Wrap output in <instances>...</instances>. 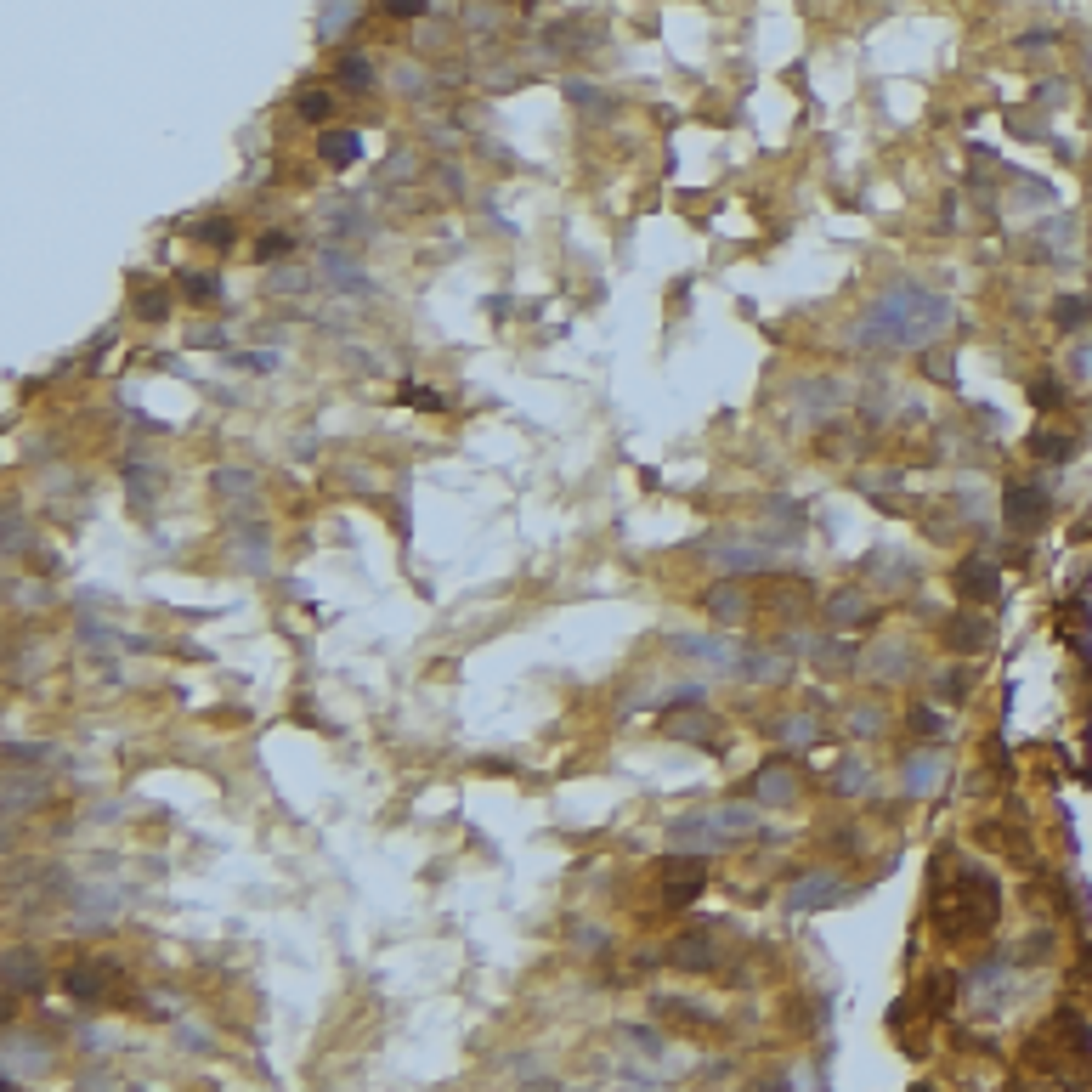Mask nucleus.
Listing matches in <instances>:
<instances>
[{"label":"nucleus","instance_id":"29","mask_svg":"<svg viewBox=\"0 0 1092 1092\" xmlns=\"http://www.w3.org/2000/svg\"><path fill=\"white\" fill-rule=\"evenodd\" d=\"M340 86H374V63L346 57V63H340Z\"/></svg>","mask_w":1092,"mask_h":1092},{"label":"nucleus","instance_id":"23","mask_svg":"<svg viewBox=\"0 0 1092 1092\" xmlns=\"http://www.w3.org/2000/svg\"><path fill=\"white\" fill-rule=\"evenodd\" d=\"M713 821L724 826V838H742V832H753V810H747V804H724Z\"/></svg>","mask_w":1092,"mask_h":1092},{"label":"nucleus","instance_id":"15","mask_svg":"<svg viewBox=\"0 0 1092 1092\" xmlns=\"http://www.w3.org/2000/svg\"><path fill=\"white\" fill-rule=\"evenodd\" d=\"M357 153H362V142H357L351 131H329V136H323V159H329L334 170H346V165H357Z\"/></svg>","mask_w":1092,"mask_h":1092},{"label":"nucleus","instance_id":"24","mask_svg":"<svg viewBox=\"0 0 1092 1092\" xmlns=\"http://www.w3.org/2000/svg\"><path fill=\"white\" fill-rule=\"evenodd\" d=\"M136 318L165 323V318H170V295H165V289H142V295H136Z\"/></svg>","mask_w":1092,"mask_h":1092},{"label":"nucleus","instance_id":"21","mask_svg":"<svg viewBox=\"0 0 1092 1092\" xmlns=\"http://www.w3.org/2000/svg\"><path fill=\"white\" fill-rule=\"evenodd\" d=\"M826 617H832V622H854V617H866V594L844 589L838 601H826Z\"/></svg>","mask_w":1092,"mask_h":1092},{"label":"nucleus","instance_id":"16","mask_svg":"<svg viewBox=\"0 0 1092 1092\" xmlns=\"http://www.w3.org/2000/svg\"><path fill=\"white\" fill-rule=\"evenodd\" d=\"M742 673L753 685H764V680H787V657H775V652H753L747 662H742Z\"/></svg>","mask_w":1092,"mask_h":1092},{"label":"nucleus","instance_id":"6","mask_svg":"<svg viewBox=\"0 0 1092 1092\" xmlns=\"http://www.w3.org/2000/svg\"><path fill=\"white\" fill-rule=\"evenodd\" d=\"M951 583H956V594H968V601H996V594H1002V571H996L991 561L968 555V561L951 571Z\"/></svg>","mask_w":1092,"mask_h":1092},{"label":"nucleus","instance_id":"3","mask_svg":"<svg viewBox=\"0 0 1092 1092\" xmlns=\"http://www.w3.org/2000/svg\"><path fill=\"white\" fill-rule=\"evenodd\" d=\"M702 883H708V866L696 861V854H685V861H668L662 866V905H691L696 895H702Z\"/></svg>","mask_w":1092,"mask_h":1092},{"label":"nucleus","instance_id":"33","mask_svg":"<svg viewBox=\"0 0 1092 1092\" xmlns=\"http://www.w3.org/2000/svg\"><path fill=\"white\" fill-rule=\"evenodd\" d=\"M379 6L391 12V17H420V12H425V0H379Z\"/></svg>","mask_w":1092,"mask_h":1092},{"label":"nucleus","instance_id":"8","mask_svg":"<svg viewBox=\"0 0 1092 1092\" xmlns=\"http://www.w3.org/2000/svg\"><path fill=\"white\" fill-rule=\"evenodd\" d=\"M40 985H46L40 956H35V951H12V956H6V991H12V996H35Z\"/></svg>","mask_w":1092,"mask_h":1092},{"label":"nucleus","instance_id":"1","mask_svg":"<svg viewBox=\"0 0 1092 1092\" xmlns=\"http://www.w3.org/2000/svg\"><path fill=\"white\" fill-rule=\"evenodd\" d=\"M951 323V300L917 289V283H900L889 289L866 318H861V346L872 351H923L928 340H940Z\"/></svg>","mask_w":1092,"mask_h":1092},{"label":"nucleus","instance_id":"19","mask_svg":"<svg viewBox=\"0 0 1092 1092\" xmlns=\"http://www.w3.org/2000/svg\"><path fill=\"white\" fill-rule=\"evenodd\" d=\"M1030 448H1036V459H1053V464H1058V459H1070V453H1076V436H1053V430H1036V441H1030Z\"/></svg>","mask_w":1092,"mask_h":1092},{"label":"nucleus","instance_id":"35","mask_svg":"<svg viewBox=\"0 0 1092 1092\" xmlns=\"http://www.w3.org/2000/svg\"><path fill=\"white\" fill-rule=\"evenodd\" d=\"M1030 397H1036V408H1053V402H1058L1064 391H1058V385H1036V391H1030Z\"/></svg>","mask_w":1092,"mask_h":1092},{"label":"nucleus","instance_id":"31","mask_svg":"<svg viewBox=\"0 0 1092 1092\" xmlns=\"http://www.w3.org/2000/svg\"><path fill=\"white\" fill-rule=\"evenodd\" d=\"M402 402H408V408H425V413H441V408H448L436 391H425V385H408V391H402Z\"/></svg>","mask_w":1092,"mask_h":1092},{"label":"nucleus","instance_id":"10","mask_svg":"<svg viewBox=\"0 0 1092 1092\" xmlns=\"http://www.w3.org/2000/svg\"><path fill=\"white\" fill-rule=\"evenodd\" d=\"M708 612H713L719 622H742V617L753 612V601H747V589H736V583H719V589L708 594Z\"/></svg>","mask_w":1092,"mask_h":1092},{"label":"nucleus","instance_id":"34","mask_svg":"<svg viewBox=\"0 0 1092 1092\" xmlns=\"http://www.w3.org/2000/svg\"><path fill=\"white\" fill-rule=\"evenodd\" d=\"M912 731H917V736H940V719L923 708V713H912Z\"/></svg>","mask_w":1092,"mask_h":1092},{"label":"nucleus","instance_id":"12","mask_svg":"<svg viewBox=\"0 0 1092 1092\" xmlns=\"http://www.w3.org/2000/svg\"><path fill=\"white\" fill-rule=\"evenodd\" d=\"M323 272H329V283H334V289H346V295H374V283L362 278V272L346 261V255H323Z\"/></svg>","mask_w":1092,"mask_h":1092},{"label":"nucleus","instance_id":"26","mask_svg":"<svg viewBox=\"0 0 1092 1092\" xmlns=\"http://www.w3.org/2000/svg\"><path fill=\"white\" fill-rule=\"evenodd\" d=\"M951 996H956V974H934V979H928V1007H934V1013H945Z\"/></svg>","mask_w":1092,"mask_h":1092},{"label":"nucleus","instance_id":"7","mask_svg":"<svg viewBox=\"0 0 1092 1092\" xmlns=\"http://www.w3.org/2000/svg\"><path fill=\"white\" fill-rule=\"evenodd\" d=\"M108 974H114V962H80V968L63 974V991L74 1002H96L102 991H108Z\"/></svg>","mask_w":1092,"mask_h":1092},{"label":"nucleus","instance_id":"28","mask_svg":"<svg viewBox=\"0 0 1092 1092\" xmlns=\"http://www.w3.org/2000/svg\"><path fill=\"white\" fill-rule=\"evenodd\" d=\"M329 108H334L329 91H300V119H329Z\"/></svg>","mask_w":1092,"mask_h":1092},{"label":"nucleus","instance_id":"14","mask_svg":"<svg viewBox=\"0 0 1092 1092\" xmlns=\"http://www.w3.org/2000/svg\"><path fill=\"white\" fill-rule=\"evenodd\" d=\"M985 634H991V622H985V617H951L945 622V645H962V652L985 645Z\"/></svg>","mask_w":1092,"mask_h":1092},{"label":"nucleus","instance_id":"17","mask_svg":"<svg viewBox=\"0 0 1092 1092\" xmlns=\"http://www.w3.org/2000/svg\"><path fill=\"white\" fill-rule=\"evenodd\" d=\"M181 295H187L193 306H216L221 300V283L210 272H187V278H181Z\"/></svg>","mask_w":1092,"mask_h":1092},{"label":"nucleus","instance_id":"30","mask_svg":"<svg viewBox=\"0 0 1092 1092\" xmlns=\"http://www.w3.org/2000/svg\"><path fill=\"white\" fill-rule=\"evenodd\" d=\"M668 731H673V736H691V742H708V719H702V713L685 719V713H680V719H668Z\"/></svg>","mask_w":1092,"mask_h":1092},{"label":"nucleus","instance_id":"22","mask_svg":"<svg viewBox=\"0 0 1092 1092\" xmlns=\"http://www.w3.org/2000/svg\"><path fill=\"white\" fill-rule=\"evenodd\" d=\"M198 238H204V244H216V249H232V238H238V227H232L227 216H210V221H198Z\"/></svg>","mask_w":1092,"mask_h":1092},{"label":"nucleus","instance_id":"4","mask_svg":"<svg viewBox=\"0 0 1092 1092\" xmlns=\"http://www.w3.org/2000/svg\"><path fill=\"white\" fill-rule=\"evenodd\" d=\"M1002 521L1019 527V532H1036V527L1047 521V492H1042V487H1025V481L1007 487V492H1002Z\"/></svg>","mask_w":1092,"mask_h":1092},{"label":"nucleus","instance_id":"11","mask_svg":"<svg viewBox=\"0 0 1092 1092\" xmlns=\"http://www.w3.org/2000/svg\"><path fill=\"white\" fill-rule=\"evenodd\" d=\"M673 962L680 968H713V934H680L673 940Z\"/></svg>","mask_w":1092,"mask_h":1092},{"label":"nucleus","instance_id":"2","mask_svg":"<svg viewBox=\"0 0 1092 1092\" xmlns=\"http://www.w3.org/2000/svg\"><path fill=\"white\" fill-rule=\"evenodd\" d=\"M996 905H1002L996 877L974 861H956V889L934 900V917H940L945 940H974V934H985L996 923Z\"/></svg>","mask_w":1092,"mask_h":1092},{"label":"nucleus","instance_id":"20","mask_svg":"<svg viewBox=\"0 0 1092 1092\" xmlns=\"http://www.w3.org/2000/svg\"><path fill=\"white\" fill-rule=\"evenodd\" d=\"M1053 318H1058V329H1081V323L1092 318V300H1081V295H1064V300L1053 306Z\"/></svg>","mask_w":1092,"mask_h":1092},{"label":"nucleus","instance_id":"32","mask_svg":"<svg viewBox=\"0 0 1092 1092\" xmlns=\"http://www.w3.org/2000/svg\"><path fill=\"white\" fill-rule=\"evenodd\" d=\"M962 691H968V673H940V702H951Z\"/></svg>","mask_w":1092,"mask_h":1092},{"label":"nucleus","instance_id":"9","mask_svg":"<svg viewBox=\"0 0 1092 1092\" xmlns=\"http://www.w3.org/2000/svg\"><path fill=\"white\" fill-rule=\"evenodd\" d=\"M673 844H685V849H719L724 844V826L713 815H685L680 826H673Z\"/></svg>","mask_w":1092,"mask_h":1092},{"label":"nucleus","instance_id":"18","mask_svg":"<svg viewBox=\"0 0 1092 1092\" xmlns=\"http://www.w3.org/2000/svg\"><path fill=\"white\" fill-rule=\"evenodd\" d=\"M934 782H940V753H928V759H912V764H905V787H912V793H928Z\"/></svg>","mask_w":1092,"mask_h":1092},{"label":"nucleus","instance_id":"13","mask_svg":"<svg viewBox=\"0 0 1092 1092\" xmlns=\"http://www.w3.org/2000/svg\"><path fill=\"white\" fill-rule=\"evenodd\" d=\"M759 798H770V804H793V798H798L793 770H787V764H764V770H759Z\"/></svg>","mask_w":1092,"mask_h":1092},{"label":"nucleus","instance_id":"27","mask_svg":"<svg viewBox=\"0 0 1092 1092\" xmlns=\"http://www.w3.org/2000/svg\"><path fill=\"white\" fill-rule=\"evenodd\" d=\"M289 249H295L289 232H267V238L255 244V261H278V255H289Z\"/></svg>","mask_w":1092,"mask_h":1092},{"label":"nucleus","instance_id":"25","mask_svg":"<svg viewBox=\"0 0 1092 1092\" xmlns=\"http://www.w3.org/2000/svg\"><path fill=\"white\" fill-rule=\"evenodd\" d=\"M719 566H724V571H764V566H770V555H759V550H724V555H719Z\"/></svg>","mask_w":1092,"mask_h":1092},{"label":"nucleus","instance_id":"5","mask_svg":"<svg viewBox=\"0 0 1092 1092\" xmlns=\"http://www.w3.org/2000/svg\"><path fill=\"white\" fill-rule=\"evenodd\" d=\"M838 900H844V877H832V872H810L804 883H793L787 912H821V905H838Z\"/></svg>","mask_w":1092,"mask_h":1092}]
</instances>
